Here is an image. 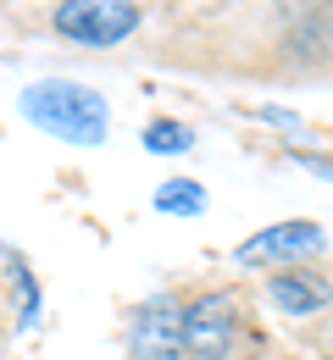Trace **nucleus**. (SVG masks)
<instances>
[{
	"label": "nucleus",
	"mask_w": 333,
	"mask_h": 360,
	"mask_svg": "<svg viewBox=\"0 0 333 360\" xmlns=\"http://www.w3.org/2000/svg\"><path fill=\"white\" fill-rule=\"evenodd\" d=\"M317 250H322V227L294 217V222H272L261 233H250L234 255H239V266H278V261H306Z\"/></svg>",
	"instance_id": "39448f33"
},
{
	"label": "nucleus",
	"mask_w": 333,
	"mask_h": 360,
	"mask_svg": "<svg viewBox=\"0 0 333 360\" xmlns=\"http://www.w3.org/2000/svg\"><path fill=\"white\" fill-rule=\"evenodd\" d=\"M139 6L134 0H61L56 11H50V28L61 34V39H73V45H122L134 28H139Z\"/></svg>",
	"instance_id": "f03ea898"
},
{
	"label": "nucleus",
	"mask_w": 333,
	"mask_h": 360,
	"mask_svg": "<svg viewBox=\"0 0 333 360\" xmlns=\"http://www.w3.org/2000/svg\"><path fill=\"white\" fill-rule=\"evenodd\" d=\"M128 355L134 360H178L184 355V305L178 300H144L128 321Z\"/></svg>",
	"instance_id": "20e7f679"
},
{
	"label": "nucleus",
	"mask_w": 333,
	"mask_h": 360,
	"mask_svg": "<svg viewBox=\"0 0 333 360\" xmlns=\"http://www.w3.org/2000/svg\"><path fill=\"white\" fill-rule=\"evenodd\" d=\"M267 300L284 316H317L333 300V283L322 271H272L267 277Z\"/></svg>",
	"instance_id": "423d86ee"
},
{
	"label": "nucleus",
	"mask_w": 333,
	"mask_h": 360,
	"mask_svg": "<svg viewBox=\"0 0 333 360\" xmlns=\"http://www.w3.org/2000/svg\"><path fill=\"white\" fill-rule=\"evenodd\" d=\"M23 117L45 134L67 139V144H100L111 128V111L89 84H73V78H45L34 89H23Z\"/></svg>",
	"instance_id": "f257e3e1"
},
{
	"label": "nucleus",
	"mask_w": 333,
	"mask_h": 360,
	"mask_svg": "<svg viewBox=\"0 0 333 360\" xmlns=\"http://www.w3.org/2000/svg\"><path fill=\"white\" fill-rule=\"evenodd\" d=\"M189 144H194V134L184 122H172V117H156V122L144 128V150H150V155H184Z\"/></svg>",
	"instance_id": "6e6552de"
},
{
	"label": "nucleus",
	"mask_w": 333,
	"mask_h": 360,
	"mask_svg": "<svg viewBox=\"0 0 333 360\" xmlns=\"http://www.w3.org/2000/svg\"><path fill=\"white\" fill-rule=\"evenodd\" d=\"M156 211H167V217H200L206 211V188L194 178H172L156 188Z\"/></svg>",
	"instance_id": "0eeeda50"
},
{
	"label": "nucleus",
	"mask_w": 333,
	"mask_h": 360,
	"mask_svg": "<svg viewBox=\"0 0 333 360\" xmlns=\"http://www.w3.org/2000/svg\"><path fill=\"white\" fill-rule=\"evenodd\" d=\"M239 333H244V316H239V300L211 288L184 305V355L189 360H234Z\"/></svg>",
	"instance_id": "7ed1b4c3"
}]
</instances>
